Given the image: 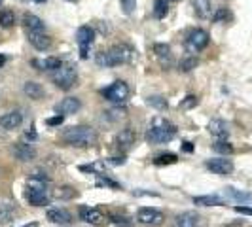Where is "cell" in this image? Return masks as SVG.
<instances>
[{
    "label": "cell",
    "mask_w": 252,
    "mask_h": 227,
    "mask_svg": "<svg viewBox=\"0 0 252 227\" xmlns=\"http://www.w3.org/2000/svg\"><path fill=\"white\" fill-rule=\"evenodd\" d=\"M61 140L66 146H74V148H88L97 142V135L91 127L86 125H74L64 129L61 133Z\"/></svg>",
    "instance_id": "cell-1"
},
{
    "label": "cell",
    "mask_w": 252,
    "mask_h": 227,
    "mask_svg": "<svg viewBox=\"0 0 252 227\" xmlns=\"http://www.w3.org/2000/svg\"><path fill=\"white\" fill-rule=\"evenodd\" d=\"M177 135V127L173 125L169 119H165L161 115H156L152 119L150 129L146 131V142L150 144H165Z\"/></svg>",
    "instance_id": "cell-2"
},
{
    "label": "cell",
    "mask_w": 252,
    "mask_h": 227,
    "mask_svg": "<svg viewBox=\"0 0 252 227\" xmlns=\"http://www.w3.org/2000/svg\"><path fill=\"white\" fill-rule=\"evenodd\" d=\"M133 57H135V51L131 50L129 46L120 44V46L110 48L108 51H101V53H97V59H95V61H97L99 66H106V68H110V66H118V64L129 63Z\"/></svg>",
    "instance_id": "cell-3"
},
{
    "label": "cell",
    "mask_w": 252,
    "mask_h": 227,
    "mask_svg": "<svg viewBox=\"0 0 252 227\" xmlns=\"http://www.w3.org/2000/svg\"><path fill=\"white\" fill-rule=\"evenodd\" d=\"M74 80H76V68L70 66V64H63L53 74V84L59 89H63V91L72 87L74 85Z\"/></svg>",
    "instance_id": "cell-4"
},
{
    "label": "cell",
    "mask_w": 252,
    "mask_h": 227,
    "mask_svg": "<svg viewBox=\"0 0 252 227\" xmlns=\"http://www.w3.org/2000/svg\"><path fill=\"white\" fill-rule=\"evenodd\" d=\"M102 97L110 102H126L129 99V85L126 82H114L112 85H108L106 89H102Z\"/></svg>",
    "instance_id": "cell-5"
},
{
    "label": "cell",
    "mask_w": 252,
    "mask_h": 227,
    "mask_svg": "<svg viewBox=\"0 0 252 227\" xmlns=\"http://www.w3.org/2000/svg\"><path fill=\"white\" fill-rule=\"evenodd\" d=\"M163 220L165 216L159 210H156V208L144 206V208H139V212H137V222L142 224V226H161Z\"/></svg>",
    "instance_id": "cell-6"
},
{
    "label": "cell",
    "mask_w": 252,
    "mask_h": 227,
    "mask_svg": "<svg viewBox=\"0 0 252 227\" xmlns=\"http://www.w3.org/2000/svg\"><path fill=\"white\" fill-rule=\"evenodd\" d=\"M209 46V32L203 30V28H195L191 30L188 36V50L189 51H201Z\"/></svg>",
    "instance_id": "cell-7"
},
{
    "label": "cell",
    "mask_w": 252,
    "mask_h": 227,
    "mask_svg": "<svg viewBox=\"0 0 252 227\" xmlns=\"http://www.w3.org/2000/svg\"><path fill=\"white\" fill-rule=\"evenodd\" d=\"M10 151L13 153L15 159H19V161H23V163L32 161V159L36 157V150H34L31 144H25V142H15Z\"/></svg>",
    "instance_id": "cell-8"
},
{
    "label": "cell",
    "mask_w": 252,
    "mask_h": 227,
    "mask_svg": "<svg viewBox=\"0 0 252 227\" xmlns=\"http://www.w3.org/2000/svg\"><path fill=\"white\" fill-rule=\"evenodd\" d=\"M80 218L86 224H91V226H104L106 224V218L101 210L91 208V206H80Z\"/></svg>",
    "instance_id": "cell-9"
},
{
    "label": "cell",
    "mask_w": 252,
    "mask_h": 227,
    "mask_svg": "<svg viewBox=\"0 0 252 227\" xmlns=\"http://www.w3.org/2000/svg\"><path fill=\"white\" fill-rule=\"evenodd\" d=\"M207 169L215 174H220V176H227L233 172V163L226 159V157H220V159H209L207 161Z\"/></svg>",
    "instance_id": "cell-10"
},
{
    "label": "cell",
    "mask_w": 252,
    "mask_h": 227,
    "mask_svg": "<svg viewBox=\"0 0 252 227\" xmlns=\"http://www.w3.org/2000/svg\"><path fill=\"white\" fill-rule=\"evenodd\" d=\"M27 38L32 44V48L38 51H46L51 46V38L44 32H36V30H27Z\"/></svg>",
    "instance_id": "cell-11"
},
{
    "label": "cell",
    "mask_w": 252,
    "mask_h": 227,
    "mask_svg": "<svg viewBox=\"0 0 252 227\" xmlns=\"http://www.w3.org/2000/svg\"><path fill=\"white\" fill-rule=\"evenodd\" d=\"M80 108H82L80 99H76V97H66V99H63V101L55 106V112L61 114V115H72V114H76Z\"/></svg>",
    "instance_id": "cell-12"
},
{
    "label": "cell",
    "mask_w": 252,
    "mask_h": 227,
    "mask_svg": "<svg viewBox=\"0 0 252 227\" xmlns=\"http://www.w3.org/2000/svg\"><path fill=\"white\" fill-rule=\"evenodd\" d=\"M21 123H23V114L19 112V110H13V112L2 114V115H0V127L6 129V131L17 129Z\"/></svg>",
    "instance_id": "cell-13"
},
{
    "label": "cell",
    "mask_w": 252,
    "mask_h": 227,
    "mask_svg": "<svg viewBox=\"0 0 252 227\" xmlns=\"http://www.w3.org/2000/svg\"><path fill=\"white\" fill-rule=\"evenodd\" d=\"M48 220H50L51 224H57V226H70L72 224V216L68 210H64V208H50L48 210Z\"/></svg>",
    "instance_id": "cell-14"
},
{
    "label": "cell",
    "mask_w": 252,
    "mask_h": 227,
    "mask_svg": "<svg viewBox=\"0 0 252 227\" xmlns=\"http://www.w3.org/2000/svg\"><path fill=\"white\" fill-rule=\"evenodd\" d=\"M135 144V131L133 129H122L120 133H118V137H116V146H118V150L122 151H127L131 146Z\"/></svg>",
    "instance_id": "cell-15"
},
{
    "label": "cell",
    "mask_w": 252,
    "mask_h": 227,
    "mask_svg": "<svg viewBox=\"0 0 252 227\" xmlns=\"http://www.w3.org/2000/svg\"><path fill=\"white\" fill-rule=\"evenodd\" d=\"M25 199L32 206H46L50 202L46 191H36V189H29V188L25 189Z\"/></svg>",
    "instance_id": "cell-16"
},
{
    "label": "cell",
    "mask_w": 252,
    "mask_h": 227,
    "mask_svg": "<svg viewBox=\"0 0 252 227\" xmlns=\"http://www.w3.org/2000/svg\"><path fill=\"white\" fill-rule=\"evenodd\" d=\"M207 129H209V133L213 137H216V139H226L227 135H229V127H227V123L224 119H211Z\"/></svg>",
    "instance_id": "cell-17"
},
{
    "label": "cell",
    "mask_w": 252,
    "mask_h": 227,
    "mask_svg": "<svg viewBox=\"0 0 252 227\" xmlns=\"http://www.w3.org/2000/svg\"><path fill=\"white\" fill-rule=\"evenodd\" d=\"M23 93H25L29 99H32V101H42L44 95H46L44 87L38 82H25L23 84Z\"/></svg>",
    "instance_id": "cell-18"
},
{
    "label": "cell",
    "mask_w": 252,
    "mask_h": 227,
    "mask_svg": "<svg viewBox=\"0 0 252 227\" xmlns=\"http://www.w3.org/2000/svg\"><path fill=\"white\" fill-rule=\"evenodd\" d=\"M93 40H95V30H93L91 27L84 25L76 30V42H78L80 46H91Z\"/></svg>",
    "instance_id": "cell-19"
},
{
    "label": "cell",
    "mask_w": 252,
    "mask_h": 227,
    "mask_svg": "<svg viewBox=\"0 0 252 227\" xmlns=\"http://www.w3.org/2000/svg\"><path fill=\"white\" fill-rule=\"evenodd\" d=\"M197 222H199V216L191 210H186V212L177 216L175 227H197Z\"/></svg>",
    "instance_id": "cell-20"
},
{
    "label": "cell",
    "mask_w": 252,
    "mask_h": 227,
    "mask_svg": "<svg viewBox=\"0 0 252 227\" xmlns=\"http://www.w3.org/2000/svg\"><path fill=\"white\" fill-rule=\"evenodd\" d=\"M34 66H38L40 70H57V68H61L63 63H61V59L59 57H46V59H36V61H32Z\"/></svg>",
    "instance_id": "cell-21"
},
{
    "label": "cell",
    "mask_w": 252,
    "mask_h": 227,
    "mask_svg": "<svg viewBox=\"0 0 252 227\" xmlns=\"http://www.w3.org/2000/svg\"><path fill=\"white\" fill-rule=\"evenodd\" d=\"M23 23H25L27 30H36V32H44V21L34 15V13H25L23 15Z\"/></svg>",
    "instance_id": "cell-22"
},
{
    "label": "cell",
    "mask_w": 252,
    "mask_h": 227,
    "mask_svg": "<svg viewBox=\"0 0 252 227\" xmlns=\"http://www.w3.org/2000/svg\"><path fill=\"white\" fill-rule=\"evenodd\" d=\"M191 6H193V12L197 13V17H211V2L209 0H191Z\"/></svg>",
    "instance_id": "cell-23"
},
{
    "label": "cell",
    "mask_w": 252,
    "mask_h": 227,
    "mask_svg": "<svg viewBox=\"0 0 252 227\" xmlns=\"http://www.w3.org/2000/svg\"><path fill=\"white\" fill-rule=\"evenodd\" d=\"M193 204H199V206H220V204H224V201L218 195H201V197H193Z\"/></svg>",
    "instance_id": "cell-24"
},
{
    "label": "cell",
    "mask_w": 252,
    "mask_h": 227,
    "mask_svg": "<svg viewBox=\"0 0 252 227\" xmlns=\"http://www.w3.org/2000/svg\"><path fill=\"white\" fill-rule=\"evenodd\" d=\"M226 193L229 199H233V201L237 202H249L252 201V193H247V191H239V189L235 188H226Z\"/></svg>",
    "instance_id": "cell-25"
},
{
    "label": "cell",
    "mask_w": 252,
    "mask_h": 227,
    "mask_svg": "<svg viewBox=\"0 0 252 227\" xmlns=\"http://www.w3.org/2000/svg\"><path fill=\"white\" fill-rule=\"evenodd\" d=\"M55 199H61V201H66V199H74L76 197V189L72 186H61L59 189H55L53 193Z\"/></svg>",
    "instance_id": "cell-26"
},
{
    "label": "cell",
    "mask_w": 252,
    "mask_h": 227,
    "mask_svg": "<svg viewBox=\"0 0 252 227\" xmlns=\"http://www.w3.org/2000/svg\"><path fill=\"white\" fill-rule=\"evenodd\" d=\"M169 12V0H156L154 2V17L156 19H163Z\"/></svg>",
    "instance_id": "cell-27"
},
{
    "label": "cell",
    "mask_w": 252,
    "mask_h": 227,
    "mask_svg": "<svg viewBox=\"0 0 252 227\" xmlns=\"http://www.w3.org/2000/svg\"><path fill=\"white\" fill-rule=\"evenodd\" d=\"M154 53L161 59L163 64H165V61H167V63L171 61V48H169L167 44H156V46H154Z\"/></svg>",
    "instance_id": "cell-28"
},
{
    "label": "cell",
    "mask_w": 252,
    "mask_h": 227,
    "mask_svg": "<svg viewBox=\"0 0 252 227\" xmlns=\"http://www.w3.org/2000/svg\"><path fill=\"white\" fill-rule=\"evenodd\" d=\"M197 64H199V59L191 55V57H186V59H182V61L178 63V70H180V72H191Z\"/></svg>",
    "instance_id": "cell-29"
},
{
    "label": "cell",
    "mask_w": 252,
    "mask_h": 227,
    "mask_svg": "<svg viewBox=\"0 0 252 227\" xmlns=\"http://www.w3.org/2000/svg\"><path fill=\"white\" fill-rule=\"evenodd\" d=\"M15 23V13L12 10H2L0 12V27L2 28H10Z\"/></svg>",
    "instance_id": "cell-30"
},
{
    "label": "cell",
    "mask_w": 252,
    "mask_h": 227,
    "mask_svg": "<svg viewBox=\"0 0 252 227\" xmlns=\"http://www.w3.org/2000/svg\"><path fill=\"white\" fill-rule=\"evenodd\" d=\"M213 150L216 153H220V155H229V153H233V146L227 140H216L213 144Z\"/></svg>",
    "instance_id": "cell-31"
},
{
    "label": "cell",
    "mask_w": 252,
    "mask_h": 227,
    "mask_svg": "<svg viewBox=\"0 0 252 227\" xmlns=\"http://www.w3.org/2000/svg\"><path fill=\"white\" fill-rule=\"evenodd\" d=\"M178 161V157L175 153H161L158 157H154V165L158 167H163V165H175Z\"/></svg>",
    "instance_id": "cell-32"
},
{
    "label": "cell",
    "mask_w": 252,
    "mask_h": 227,
    "mask_svg": "<svg viewBox=\"0 0 252 227\" xmlns=\"http://www.w3.org/2000/svg\"><path fill=\"white\" fill-rule=\"evenodd\" d=\"M146 102L156 110H167V106H169V102L165 101L163 97H159V95H152V97L146 99Z\"/></svg>",
    "instance_id": "cell-33"
},
{
    "label": "cell",
    "mask_w": 252,
    "mask_h": 227,
    "mask_svg": "<svg viewBox=\"0 0 252 227\" xmlns=\"http://www.w3.org/2000/svg\"><path fill=\"white\" fill-rule=\"evenodd\" d=\"M13 220V210L8 204H2L0 206V226H6Z\"/></svg>",
    "instance_id": "cell-34"
},
{
    "label": "cell",
    "mask_w": 252,
    "mask_h": 227,
    "mask_svg": "<svg viewBox=\"0 0 252 227\" xmlns=\"http://www.w3.org/2000/svg\"><path fill=\"white\" fill-rule=\"evenodd\" d=\"M199 104V99L195 97V95H188V97H184L182 101H180V110H191V108H195Z\"/></svg>",
    "instance_id": "cell-35"
},
{
    "label": "cell",
    "mask_w": 252,
    "mask_h": 227,
    "mask_svg": "<svg viewBox=\"0 0 252 227\" xmlns=\"http://www.w3.org/2000/svg\"><path fill=\"white\" fill-rule=\"evenodd\" d=\"M27 188L29 189H36V191H46V180H40V178H29L27 182Z\"/></svg>",
    "instance_id": "cell-36"
},
{
    "label": "cell",
    "mask_w": 252,
    "mask_h": 227,
    "mask_svg": "<svg viewBox=\"0 0 252 227\" xmlns=\"http://www.w3.org/2000/svg\"><path fill=\"white\" fill-rule=\"evenodd\" d=\"M104 115L110 117L112 121H118V119H124V117H126V110H124V108H112V110L104 112Z\"/></svg>",
    "instance_id": "cell-37"
},
{
    "label": "cell",
    "mask_w": 252,
    "mask_h": 227,
    "mask_svg": "<svg viewBox=\"0 0 252 227\" xmlns=\"http://www.w3.org/2000/svg\"><path fill=\"white\" fill-rule=\"evenodd\" d=\"M226 19H229V12H227L226 8H218L216 13L213 15V21H215V23H222V21H226Z\"/></svg>",
    "instance_id": "cell-38"
},
{
    "label": "cell",
    "mask_w": 252,
    "mask_h": 227,
    "mask_svg": "<svg viewBox=\"0 0 252 227\" xmlns=\"http://www.w3.org/2000/svg\"><path fill=\"white\" fill-rule=\"evenodd\" d=\"M122 8H124V13L131 15L137 8V0H122Z\"/></svg>",
    "instance_id": "cell-39"
},
{
    "label": "cell",
    "mask_w": 252,
    "mask_h": 227,
    "mask_svg": "<svg viewBox=\"0 0 252 227\" xmlns=\"http://www.w3.org/2000/svg\"><path fill=\"white\" fill-rule=\"evenodd\" d=\"M97 186H106V188L120 189V184H116V182H112L110 178H102L101 174H99V182H97Z\"/></svg>",
    "instance_id": "cell-40"
},
{
    "label": "cell",
    "mask_w": 252,
    "mask_h": 227,
    "mask_svg": "<svg viewBox=\"0 0 252 227\" xmlns=\"http://www.w3.org/2000/svg\"><path fill=\"white\" fill-rule=\"evenodd\" d=\"M63 119H64V115H61V114H57L55 117H50V119H48L46 123H48L50 127H59L61 123H63Z\"/></svg>",
    "instance_id": "cell-41"
},
{
    "label": "cell",
    "mask_w": 252,
    "mask_h": 227,
    "mask_svg": "<svg viewBox=\"0 0 252 227\" xmlns=\"http://www.w3.org/2000/svg\"><path fill=\"white\" fill-rule=\"evenodd\" d=\"M235 212L245 214V216H252V208L251 206H235Z\"/></svg>",
    "instance_id": "cell-42"
},
{
    "label": "cell",
    "mask_w": 252,
    "mask_h": 227,
    "mask_svg": "<svg viewBox=\"0 0 252 227\" xmlns=\"http://www.w3.org/2000/svg\"><path fill=\"white\" fill-rule=\"evenodd\" d=\"M126 163V157H110L108 165H124Z\"/></svg>",
    "instance_id": "cell-43"
},
{
    "label": "cell",
    "mask_w": 252,
    "mask_h": 227,
    "mask_svg": "<svg viewBox=\"0 0 252 227\" xmlns=\"http://www.w3.org/2000/svg\"><path fill=\"white\" fill-rule=\"evenodd\" d=\"M124 220H126V218H114V224H116V226H120V227H129V226H131L129 222H124Z\"/></svg>",
    "instance_id": "cell-44"
},
{
    "label": "cell",
    "mask_w": 252,
    "mask_h": 227,
    "mask_svg": "<svg viewBox=\"0 0 252 227\" xmlns=\"http://www.w3.org/2000/svg\"><path fill=\"white\" fill-rule=\"evenodd\" d=\"M182 150H184V151H188V153H191V151H193V144H191V142H188V140H186V142L182 144Z\"/></svg>",
    "instance_id": "cell-45"
},
{
    "label": "cell",
    "mask_w": 252,
    "mask_h": 227,
    "mask_svg": "<svg viewBox=\"0 0 252 227\" xmlns=\"http://www.w3.org/2000/svg\"><path fill=\"white\" fill-rule=\"evenodd\" d=\"M4 64H6V55H2V53H0V68H2Z\"/></svg>",
    "instance_id": "cell-46"
},
{
    "label": "cell",
    "mask_w": 252,
    "mask_h": 227,
    "mask_svg": "<svg viewBox=\"0 0 252 227\" xmlns=\"http://www.w3.org/2000/svg\"><path fill=\"white\" fill-rule=\"evenodd\" d=\"M34 2H36V4H44V2H46V0H34Z\"/></svg>",
    "instance_id": "cell-47"
},
{
    "label": "cell",
    "mask_w": 252,
    "mask_h": 227,
    "mask_svg": "<svg viewBox=\"0 0 252 227\" xmlns=\"http://www.w3.org/2000/svg\"><path fill=\"white\" fill-rule=\"evenodd\" d=\"M66 2H78V0H66Z\"/></svg>",
    "instance_id": "cell-48"
},
{
    "label": "cell",
    "mask_w": 252,
    "mask_h": 227,
    "mask_svg": "<svg viewBox=\"0 0 252 227\" xmlns=\"http://www.w3.org/2000/svg\"><path fill=\"white\" fill-rule=\"evenodd\" d=\"M171 2H177V0H171Z\"/></svg>",
    "instance_id": "cell-49"
}]
</instances>
